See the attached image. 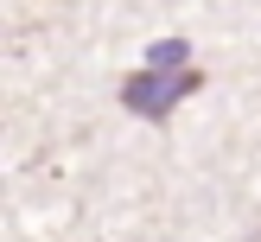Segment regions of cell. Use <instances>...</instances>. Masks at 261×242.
<instances>
[{
    "mask_svg": "<svg viewBox=\"0 0 261 242\" xmlns=\"http://www.w3.org/2000/svg\"><path fill=\"white\" fill-rule=\"evenodd\" d=\"M198 89H204V70H178V76H166V70H134V76L121 83V102H127V115L166 121V115H172L185 96H198Z\"/></svg>",
    "mask_w": 261,
    "mask_h": 242,
    "instance_id": "1",
    "label": "cell"
},
{
    "mask_svg": "<svg viewBox=\"0 0 261 242\" xmlns=\"http://www.w3.org/2000/svg\"><path fill=\"white\" fill-rule=\"evenodd\" d=\"M147 70H166V76L191 70V45H185V38H160V45L147 51Z\"/></svg>",
    "mask_w": 261,
    "mask_h": 242,
    "instance_id": "2",
    "label": "cell"
}]
</instances>
